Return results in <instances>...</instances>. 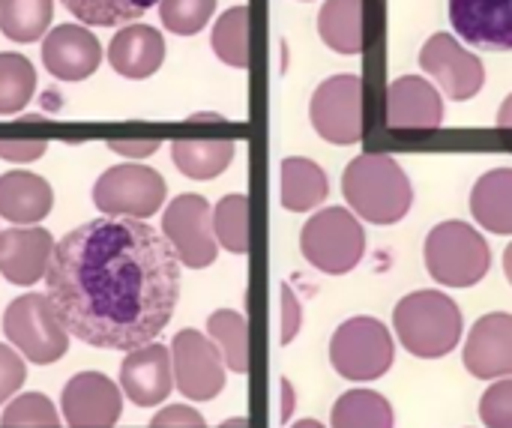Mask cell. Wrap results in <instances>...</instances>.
Instances as JSON below:
<instances>
[{"instance_id":"1","label":"cell","mask_w":512,"mask_h":428,"mask_svg":"<svg viewBox=\"0 0 512 428\" xmlns=\"http://www.w3.org/2000/svg\"><path fill=\"white\" fill-rule=\"evenodd\" d=\"M45 285L69 336L129 354L168 327L180 300V258L147 219L99 216L54 243Z\"/></svg>"},{"instance_id":"2","label":"cell","mask_w":512,"mask_h":428,"mask_svg":"<svg viewBox=\"0 0 512 428\" xmlns=\"http://www.w3.org/2000/svg\"><path fill=\"white\" fill-rule=\"evenodd\" d=\"M342 195L357 219L396 225L414 204V186L405 168L387 153H363L342 174Z\"/></svg>"},{"instance_id":"3","label":"cell","mask_w":512,"mask_h":428,"mask_svg":"<svg viewBox=\"0 0 512 428\" xmlns=\"http://www.w3.org/2000/svg\"><path fill=\"white\" fill-rule=\"evenodd\" d=\"M393 330L408 354L420 360H441L462 342L465 321L444 291H414L396 303Z\"/></svg>"},{"instance_id":"4","label":"cell","mask_w":512,"mask_h":428,"mask_svg":"<svg viewBox=\"0 0 512 428\" xmlns=\"http://www.w3.org/2000/svg\"><path fill=\"white\" fill-rule=\"evenodd\" d=\"M423 258L429 276L444 288H474L492 270L489 240L459 219L441 222L429 231Z\"/></svg>"},{"instance_id":"5","label":"cell","mask_w":512,"mask_h":428,"mask_svg":"<svg viewBox=\"0 0 512 428\" xmlns=\"http://www.w3.org/2000/svg\"><path fill=\"white\" fill-rule=\"evenodd\" d=\"M300 249H303V258L315 270L327 276H345L366 255V231L351 210L327 207V210H318L303 225Z\"/></svg>"},{"instance_id":"6","label":"cell","mask_w":512,"mask_h":428,"mask_svg":"<svg viewBox=\"0 0 512 428\" xmlns=\"http://www.w3.org/2000/svg\"><path fill=\"white\" fill-rule=\"evenodd\" d=\"M396 360V342L390 330L369 315L348 318L336 327L330 339V366L336 375L354 384H369L384 378L393 369Z\"/></svg>"},{"instance_id":"7","label":"cell","mask_w":512,"mask_h":428,"mask_svg":"<svg viewBox=\"0 0 512 428\" xmlns=\"http://www.w3.org/2000/svg\"><path fill=\"white\" fill-rule=\"evenodd\" d=\"M3 333L36 366H51L69 351V333L63 330L48 294H24L3 312Z\"/></svg>"},{"instance_id":"8","label":"cell","mask_w":512,"mask_h":428,"mask_svg":"<svg viewBox=\"0 0 512 428\" xmlns=\"http://www.w3.org/2000/svg\"><path fill=\"white\" fill-rule=\"evenodd\" d=\"M165 180L156 168L126 162L108 168L93 186V204L102 216H132L147 219L165 201Z\"/></svg>"},{"instance_id":"9","label":"cell","mask_w":512,"mask_h":428,"mask_svg":"<svg viewBox=\"0 0 512 428\" xmlns=\"http://www.w3.org/2000/svg\"><path fill=\"white\" fill-rule=\"evenodd\" d=\"M309 120L324 141L357 144L363 138V78L333 75L321 81L309 102Z\"/></svg>"},{"instance_id":"10","label":"cell","mask_w":512,"mask_h":428,"mask_svg":"<svg viewBox=\"0 0 512 428\" xmlns=\"http://www.w3.org/2000/svg\"><path fill=\"white\" fill-rule=\"evenodd\" d=\"M162 234L168 237L183 267L204 270L216 261L219 243L213 234V207L207 198L177 195L162 216Z\"/></svg>"},{"instance_id":"11","label":"cell","mask_w":512,"mask_h":428,"mask_svg":"<svg viewBox=\"0 0 512 428\" xmlns=\"http://www.w3.org/2000/svg\"><path fill=\"white\" fill-rule=\"evenodd\" d=\"M174 387L192 402H210L225 390V360L210 336L180 330L171 342Z\"/></svg>"},{"instance_id":"12","label":"cell","mask_w":512,"mask_h":428,"mask_svg":"<svg viewBox=\"0 0 512 428\" xmlns=\"http://www.w3.org/2000/svg\"><path fill=\"white\" fill-rule=\"evenodd\" d=\"M420 69L429 72L453 102L474 99L486 84V66L450 33H432L420 48Z\"/></svg>"},{"instance_id":"13","label":"cell","mask_w":512,"mask_h":428,"mask_svg":"<svg viewBox=\"0 0 512 428\" xmlns=\"http://www.w3.org/2000/svg\"><path fill=\"white\" fill-rule=\"evenodd\" d=\"M60 408L72 428H111L123 414V396L108 375L78 372L66 381Z\"/></svg>"},{"instance_id":"14","label":"cell","mask_w":512,"mask_h":428,"mask_svg":"<svg viewBox=\"0 0 512 428\" xmlns=\"http://www.w3.org/2000/svg\"><path fill=\"white\" fill-rule=\"evenodd\" d=\"M120 390L138 408L162 405L174 390L171 351L159 342H150V345L129 351L123 366H120Z\"/></svg>"},{"instance_id":"15","label":"cell","mask_w":512,"mask_h":428,"mask_svg":"<svg viewBox=\"0 0 512 428\" xmlns=\"http://www.w3.org/2000/svg\"><path fill=\"white\" fill-rule=\"evenodd\" d=\"M384 120L390 129H438L444 123V96L423 75H402L387 87Z\"/></svg>"},{"instance_id":"16","label":"cell","mask_w":512,"mask_h":428,"mask_svg":"<svg viewBox=\"0 0 512 428\" xmlns=\"http://www.w3.org/2000/svg\"><path fill=\"white\" fill-rule=\"evenodd\" d=\"M465 369L480 381L512 378V315L510 312H492L483 315L465 342L462 351Z\"/></svg>"},{"instance_id":"17","label":"cell","mask_w":512,"mask_h":428,"mask_svg":"<svg viewBox=\"0 0 512 428\" xmlns=\"http://www.w3.org/2000/svg\"><path fill=\"white\" fill-rule=\"evenodd\" d=\"M450 24L474 48L512 51V0H450Z\"/></svg>"},{"instance_id":"18","label":"cell","mask_w":512,"mask_h":428,"mask_svg":"<svg viewBox=\"0 0 512 428\" xmlns=\"http://www.w3.org/2000/svg\"><path fill=\"white\" fill-rule=\"evenodd\" d=\"M42 63L60 81H84L102 63V45L84 24H57L42 39Z\"/></svg>"},{"instance_id":"19","label":"cell","mask_w":512,"mask_h":428,"mask_svg":"<svg viewBox=\"0 0 512 428\" xmlns=\"http://www.w3.org/2000/svg\"><path fill=\"white\" fill-rule=\"evenodd\" d=\"M54 252V237L39 225H18L0 231V276L12 285L30 288L45 279Z\"/></svg>"},{"instance_id":"20","label":"cell","mask_w":512,"mask_h":428,"mask_svg":"<svg viewBox=\"0 0 512 428\" xmlns=\"http://www.w3.org/2000/svg\"><path fill=\"white\" fill-rule=\"evenodd\" d=\"M108 60L123 78H150L165 60V39L150 24H126L120 27V33H114L108 45Z\"/></svg>"},{"instance_id":"21","label":"cell","mask_w":512,"mask_h":428,"mask_svg":"<svg viewBox=\"0 0 512 428\" xmlns=\"http://www.w3.org/2000/svg\"><path fill=\"white\" fill-rule=\"evenodd\" d=\"M54 207V189L33 171H6L0 177V216L12 225H36Z\"/></svg>"},{"instance_id":"22","label":"cell","mask_w":512,"mask_h":428,"mask_svg":"<svg viewBox=\"0 0 512 428\" xmlns=\"http://www.w3.org/2000/svg\"><path fill=\"white\" fill-rule=\"evenodd\" d=\"M471 216L480 228L510 237L512 234V168H492L474 183Z\"/></svg>"},{"instance_id":"23","label":"cell","mask_w":512,"mask_h":428,"mask_svg":"<svg viewBox=\"0 0 512 428\" xmlns=\"http://www.w3.org/2000/svg\"><path fill=\"white\" fill-rule=\"evenodd\" d=\"M318 33L324 45L333 48L336 54H363V0H327L318 12Z\"/></svg>"},{"instance_id":"24","label":"cell","mask_w":512,"mask_h":428,"mask_svg":"<svg viewBox=\"0 0 512 428\" xmlns=\"http://www.w3.org/2000/svg\"><path fill=\"white\" fill-rule=\"evenodd\" d=\"M330 195V180L324 168L303 156H288L282 162V207L291 213H309Z\"/></svg>"},{"instance_id":"25","label":"cell","mask_w":512,"mask_h":428,"mask_svg":"<svg viewBox=\"0 0 512 428\" xmlns=\"http://www.w3.org/2000/svg\"><path fill=\"white\" fill-rule=\"evenodd\" d=\"M171 159L183 177L213 180L234 159V138H177L171 144Z\"/></svg>"},{"instance_id":"26","label":"cell","mask_w":512,"mask_h":428,"mask_svg":"<svg viewBox=\"0 0 512 428\" xmlns=\"http://www.w3.org/2000/svg\"><path fill=\"white\" fill-rule=\"evenodd\" d=\"M333 428H396V414L393 405L375 393V390H348L336 399L333 414H330Z\"/></svg>"},{"instance_id":"27","label":"cell","mask_w":512,"mask_h":428,"mask_svg":"<svg viewBox=\"0 0 512 428\" xmlns=\"http://www.w3.org/2000/svg\"><path fill=\"white\" fill-rule=\"evenodd\" d=\"M207 336L219 348L225 366L237 375L249 372V324L240 312L219 309L207 318Z\"/></svg>"},{"instance_id":"28","label":"cell","mask_w":512,"mask_h":428,"mask_svg":"<svg viewBox=\"0 0 512 428\" xmlns=\"http://www.w3.org/2000/svg\"><path fill=\"white\" fill-rule=\"evenodd\" d=\"M54 18V0H0V30L12 42H36Z\"/></svg>"},{"instance_id":"29","label":"cell","mask_w":512,"mask_h":428,"mask_svg":"<svg viewBox=\"0 0 512 428\" xmlns=\"http://www.w3.org/2000/svg\"><path fill=\"white\" fill-rule=\"evenodd\" d=\"M210 45L222 63L234 69H246L249 66V6L225 9L213 24Z\"/></svg>"},{"instance_id":"30","label":"cell","mask_w":512,"mask_h":428,"mask_svg":"<svg viewBox=\"0 0 512 428\" xmlns=\"http://www.w3.org/2000/svg\"><path fill=\"white\" fill-rule=\"evenodd\" d=\"M36 90V69L24 54H0V114H18Z\"/></svg>"},{"instance_id":"31","label":"cell","mask_w":512,"mask_h":428,"mask_svg":"<svg viewBox=\"0 0 512 428\" xmlns=\"http://www.w3.org/2000/svg\"><path fill=\"white\" fill-rule=\"evenodd\" d=\"M213 234L216 243L234 255L249 252V198L234 192L225 195L213 210Z\"/></svg>"},{"instance_id":"32","label":"cell","mask_w":512,"mask_h":428,"mask_svg":"<svg viewBox=\"0 0 512 428\" xmlns=\"http://www.w3.org/2000/svg\"><path fill=\"white\" fill-rule=\"evenodd\" d=\"M81 24L93 27H117L141 18L159 0H60Z\"/></svg>"},{"instance_id":"33","label":"cell","mask_w":512,"mask_h":428,"mask_svg":"<svg viewBox=\"0 0 512 428\" xmlns=\"http://www.w3.org/2000/svg\"><path fill=\"white\" fill-rule=\"evenodd\" d=\"M216 12V0H159L162 24L177 36L201 33Z\"/></svg>"},{"instance_id":"34","label":"cell","mask_w":512,"mask_h":428,"mask_svg":"<svg viewBox=\"0 0 512 428\" xmlns=\"http://www.w3.org/2000/svg\"><path fill=\"white\" fill-rule=\"evenodd\" d=\"M57 423H60V414L51 405V399L42 396V393H24V396L12 399L6 405L3 417H0V426L3 428H54Z\"/></svg>"},{"instance_id":"35","label":"cell","mask_w":512,"mask_h":428,"mask_svg":"<svg viewBox=\"0 0 512 428\" xmlns=\"http://www.w3.org/2000/svg\"><path fill=\"white\" fill-rule=\"evenodd\" d=\"M480 420L486 428H512V378L492 384L483 393Z\"/></svg>"},{"instance_id":"36","label":"cell","mask_w":512,"mask_h":428,"mask_svg":"<svg viewBox=\"0 0 512 428\" xmlns=\"http://www.w3.org/2000/svg\"><path fill=\"white\" fill-rule=\"evenodd\" d=\"M27 381V366L24 360L9 348V345H0V405L6 399H12L21 384Z\"/></svg>"},{"instance_id":"37","label":"cell","mask_w":512,"mask_h":428,"mask_svg":"<svg viewBox=\"0 0 512 428\" xmlns=\"http://www.w3.org/2000/svg\"><path fill=\"white\" fill-rule=\"evenodd\" d=\"M45 150V138H0V159L6 162H36Z\"/></svg>"},{"instance_id":"38","label":"cell","mask_w":512,"mask_h":428,"mask_svg":"<svg viewBox=\"0 0 512 428\" xmlns=\"http://www.w3.org/2000/svg\"><path fill=\"white\" fill-rule=\"evenodd\" d=\"M303 327V306L291 285H282V345H291Z\"/></svg>"},{"instance_id":"39","label":"cell","mask_w":512,"mask_h":428,"mask_svg":"<svg viewBox=\"0 0 512 428\" xmlns=\"http://www.w3.org/2000/svg\"><path fill=\"white\" fill-rule=\"evenodd\" d=\"M153 426L156 428H201L204 426V417L189 408V405H168L162 408L156 417H153Z\"/></svg>"},{"instance_id":"40","label":"cell","mask_w":512,"mask_h":428,"mask_svg":"<svg viewBox=\"0 0 512 428\" xmlns=\"http://www.w3.org/2000/svg\"><path fill=\"white\" fill-rule=\"evenodd\" d=\"M159 147H162L159 138H117V141H108V150L117 153V156H126V159H147Z\"/></svg>"},{"instance_id":"41","label":"cell","mask_w":512,"mask_h":428,"mask_svg":"<svg viewBox=\"0 0 512 428\" xmlns=\"http://www.w3.org/2000/svg\"><path fill=\"white\" fill-rule=\"evenodd\" d=\"M294 387H291V381L288 378H282V423H288L291 420V414H294Z\"/></svg>"},{"instance_id":"42","label":"cell","mask_w":512,"mask_h":428,"mask_svg":"<svg viewBox=\"0 0 512 428\" xmlns=\"http://www.w3.org/2000/svg\"><path fill=\"white\" fill-rule=\"evenodd\" d=\"M498 129H512V93L504 99V105L498 111Z\"/></svg>"},{"instance_id":"43","label":"cell","mask_w":512,"mask_h":428,"mask_svg":"<svg viewBox=\"0 0 512 428\" xmlns=\"http://www.w3.org/2000/svg\"><path fill=\"white\" fill-rule=\"evenodd\" d=\"M504 273H507V282L512 285V243L504 249Z\"/></svg>"},{"instance_id":"44","label":"cell","mask_w":512,"mask_h":428,"mask_svg":"<svg viewBox=\"0 0 512 428\" xmlns=\"http://www.w3.org/2000/svg\"><path fill=\"white\" fill-rule=\"evenodd\" d=\"M291 428H324L318 420H300V423H294Z\"/></svg>"},{"instance_id":"45","label":"cell","mask_w":512,"mask_h":428,"mask_svg":"<svg viewBox=\"0 0 512 428\" xmlns=\"http://www.w3.org/2000/svg\"><path fill=\"white\" fill-rule=\"evenodd\" d=\"M189 120H204V123H207V120H216V123H219L222 117H219V114H192Z\"/></svg>"}]
</instances>
